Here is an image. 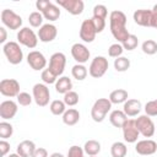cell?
<instances>
[{
  "instance_id": "obj_17",
  "label": "cell",
  "mask_w": 157,
  "mask_h": 157,
  "mask_svg": "<svg viewBox=\"0 0 157 157\" xmlns=\"http://www.w3.org/2000/svg\"><path fill=\"white\" fill-rule=\"evenodd\" d=\"M96 29H94V26L90 20H83L82 23H81V27H80V38L85 42V43H92L94 39H96Z\"/></svg>"
},
{
  "instance_id": "obj_38",
  "label": "cell",
  "mask_w": 157,
  "mask_h": 157,
  "mask_svg": "<svg viewBox=\"0 0 157 157\" xmlns=\"http://www.w3.org/2000/svg\"><path fill=\"white\" fill-rule=\"evenodd\" d=\"M108 16V9L105 5L98 4L93 7V16L92 17H97V18H102V20H107Z\"/></svg>"
},
{
  "instance_id": "obj_40",
  "label": "cell",
  "mask_w": 157,
  "mask_h": 157,
  "mask_svg": "<svg viewBox=\"0 0 157 157\" xmlns=\"http://www.w3.org/2000/svg\"><path fill=\"white\" fill-rule=\"evenodd\" d=\"M16 98H17V103L22 107H28L33 101V96H31L28 92H20V94Z\"/></svg>"
},
{
  "instance_id": "obj_13",
  "label": "cell",
  "mask_w": 157,
  "mask_h": 157,
  "mask_svg": "<svg viewBox=\"0 0 157 157\" xmlns=\"http://www.w3.org/2000/svg\"><path fill=\"white\" fill-rule=\"evenodd\" d=\"M56 5L61 6L74 16L81 15L85 9V2L82 0H56Z\"/></svg>"
},
{
  "instance_id": "obj_4",
  "label": "cell",
  "mask_w": 157,
  "mask_h": 157,
  "mask_svg": "<svg viewBox=\"0 0 157 157\" xmlns=\"http://www.w3.org/2000/svg\"><path fill=\"white\" fill-rule=\"evenodd\" d=\"M109 67V63H108V59L105 56H102V55H97L92 59L91 64H90V67H88V74L93 77V78H99L102 77L107 70Z\"/></svg>"
},
{
  "instance_id": "obj_50",
  "label": "cell",
  "mask_w": 157,
  "mask_h": 157,
  "mask_svg": "<svg viewBox=\"0 0 157 157\" xmlns=\"http://www.w3.org/2000/svg\"><path fill=\"white\" fill-rule=\"evenodd\" d=\"M7 157H21V156H20L18 153H10Z\"/></svg>"
},
{
  "instance_id": "obj_21",
  "label": "cell",
  "mask_w": 157,
  "mask_h": 157,
  "mask_svg": "<svg viewBox=\"0 0 157 157\" xmlns=\"http://www.w3.org/2000/svg\"><path fill=\"white\" fill-rule=\"evenodd\" d=\"M36 144L31 140H23L21 141L16 147V153H18L21 157H31L33 152L36 151Z\"/></svg>"
},
{
  "instance_id": "obj_32",
  "label": "cell",
  "mask_w": 157,
  "mask_h": 157,
  "mask_svg": "<svg viewBox=\"0 0 157 157\" xmlns=\"http://www.w3.org/2000/svg\"><path fill=\"white\" fill-rule=\"evenodd\" d=\"M43 20H44V17L39 11H33L28 16V22L34 28H38V27L40 28L43 26Z\"/></svg>"
},
{
  "instance_id": "obj_19",
  "label": "cell",
  "mask_w": 157,
  "mask_h": 157,
  "mask_svg": "<svg viewBox=\"0 0 157 157\" xmlns=\"http://www.w3.org/2000/svg\"><path fill=\"white\" fill-rule=\"evenodd\" d=\"M132 18L136 25L142 26V27H151V21H152V11L146 10V9H140L136 10L132 15Z\"/></svg>"
},
{
  "instance_id": "obj_37",
  "label": "cell",
  "mask_w": 157,
  "mask_h": 157,
  "mask_svg": "<svg viewBox=\"0 0 157 157\" xmlns=\"http://www.w3.org/2000/svg\"><path fill=\"white\" fill-rule=\"evenodd\" d=\"M64 103L69 107H74L78 103V94L75 92V91H70L67 93L64 94V98H63Z\"/></svg>"
},
{
  "instance_id": "obj_47",
  "label": "cell",
  "mask_w": 157,
  "mask_h": 157,
  "mask_svg": "<svg viewBox=\"0 0 157 157\" xmlns=\"http://www.w3.org/2000/svg\"><path fill=\"white\" fill-rule=\"evenodd\" d=\"M152 21H151V27H156V25H157V4L152 7Z\"/></svg>"
},
{
  "instance_id": "obj_3",
  "label": "cell",
  "mask_w": 157,
  "mask_h": 157,
  "mask_svg": "<svg viewBox=\"0 0 157 157\" xmlns=\"http://www.w3.org/2000/svg\"><path fill=\"white\" fill-rule=\"evenodd\" d=\"M2 52H4V55L6 56L7 61L12 65H17L23 60V52H22L18 42L10 40V42L5 43L2 45Z\"/></svg>"
},
{
  "instance_id": "obj_39",
  "label": "cell",
  "mask_w": 157,
  "mask_h": 157,
  "mask_svg": "<svg viewBox=\"0 0 157 157\" xmlns=\"http://www.w3.org/2000/svg\"><path fill=\"white\" fill-rule=\"evenodd\" d=\"M123 52H124V48H123V45L120 44V43H114V44H112L109 48H108V55L110 56V58H119V56H121V54H123Z\"/></svg>"
},
{
  "instance_id": "obj_46",
  "label": "cell",
  "mask_w": 157,
  "mask_h": 157,
  "mask_svg": "<svg viewBox=\"0 0 157 157\" xmlns=\"http://www.w3.org/2000/svg\"><path fill=\"white\" fill-rule=\"evenodd\" d=\"M31 157H49V155H48V151L44 147H37Z\"/></svg>"
},
{
  "instance_id": "obj_42",
  "label": "cell",
  "mask_w": 157,
  "mask_h": 157,
  "mask_svg": "<svg viewBox=\"0 0 157 157\" xmlns=\"http://www.w3.org/2000/svg\"><path fill=\"white\" fill-rule=\"evenodd\" d=\"M85 155L86 153H85V151H83L82 147H80L77 145H74V146H71L69 148L66 157H85Z\"/></svg>"
},
{
  "instance_id": "obj_7",
  "label": "cell",
  "mask_w": 157,
  "mask_h": 157,
  "mask_svg": "<svg viewBox=\"0 0 157 157\" xmlns=\"http://www.w3.org/2000/svg\"><path fill=\"white\" fill-rule=\"evenodd\" d=\"M33 101L38 107H45L50 101V91L48 85L45 83H36L32 88Z\"/></svg>"
},
{
  "instance_id": "obj_6",
  "label": "cell",
  "mask_w": 157,
  "mask_h": 157,
  "mask_svg": "<svg viewBox=\"0 0 157 157\" xmlns=\"http://www.w3.org/2000/svg\"><path fill=\"white\" fill-rule=\"evenodd\" d=\"M0 18H1V22H2L4 27H6L11 31L20 29V27L22 26V17L20 15H17L13 10L4 9L1 11Z\"/></svg>"
},
{
  "instance_id": "obj_41",
  "label": "cell",
  "mask_w": 157,
  "mask_h": 157,
  "mask_svg": "<svg viewBox=\"0 0 157 157\" xmlns=\"http://www.w3.org/2000/svg\"><path fill=\"white\" fill-rule=\"evenodd\" d=\"M145 113L148 117H157V99L148 101L145 104Z\"/></svg>"
},
{
  "instance_id": "obj_30",
  "label": "cell",
  "mask_w": 157,
  "mask_h": 157,
  "mask_svg": "<svg viewBox=\"0 0 157 157\" xmlns=\"http://www.w3.org/2000/svg\"><path fill=\"white\" fill-rule=\"evenodd\" d=\"M49 109H50L53 115H63L66 110V104L64 103V101L54 99V101H52V103L49 105Z\"/></svg>"
},
{
  "instance_id": "obj_8",
  "label": "cell",
  "mask_w": 157,
  "mask_h": 157,
  "mask_svg": "<svg viewBox=\"0 0 157 157\" xmlns=\"http://www.w3.org/2000/svg\"><path fill=\"white\" fill-rule=\"evenodd\" d=\"M38 40H39L38 36L29 27H22L17 32V42L26 48H29V49L36 48L38 44Z\"/></svg>"
},
{
  "instance_id": "obj_51",
  "label": "cell",
  "mask_w": 157,
  "mask_h": 157,
  "mask_svg": "<svg viewBox=\"0 0 157 157\" xmlns=\"http://www.w3.org/2000/svg\"><path fill=\"white\" fill-rule=\"evenodd\" d=\"M88 157H97V156H88Z\"/></svg>"
},
{
  "instance_id": "obj_12",
  "label": "cell",
  "mask_w": 157,
  "mask_h": 157,
  "mask_svg": "<svg viewBox=\"0 0 157 157\" xmlns=\"http://www.w3.org/2000/svg\"><path fill=\"white\" fill-rule=\"evenodd\" d=\"M123 137H124V141L128 142V144H134V142H137V137L140 135L137 128H136V124H135V119H128L123 128Z\"/></svg>"
},
{
  "instance_id": "obj_15",
  "label": "cell",
  "mask_w": 157,
  "mask_h": 157,
  "mask_svg": "<svg viewBox=\"0 0 157 157\" xmlns=\"http://www.w3.org/2000/svg\"><path fill=\"white\" fill-rule=\"evenodd\" d=\"M18 110V103L12 99H6L0 103V118L2 120H9L15 118Z\"/></svg>"
},
{
  "instance_id": "obj_34",
  "label": "cell",
  "mask_w": 157,
  "mask_h": 157,
  "mask_svg": "<svg viewBox=\"0 0 157 157\" xmlns=\"http://www.w3.org/2000/svg\"><path fill=\"white\" fill-rule=\"evenodd\" d=\"M141 49L147 55H153L157 53V42L153 39H146L141 44Z\"/></svg>"
},
{
  "instance_id": "obj_28",
  "label": "cell",
  "mask_w": 157,
  "mask_h": 157,
  "mask_svg": "<svg viewBox=\"0 0 157 157\" xmlns=\"http://www.w3.org/2000/svg\"><path fill=\"white\" fill-rule=\"evenodd\" d=\"M83 151L88 156H97L101 152V144L97 140H88L83 145Z\"/></svg>"
},
{
  "instance_id": "obj_26",
  "label": "cell",
  "mask_w": 157,
  "mask_h": 157,
  "mask_svg": "<svg viewBox=\"0 0 157 157\" xmlns=\"http://www.w3.org/2000/svg\"><path fill=\"white\" fill-rule=\"evenodd\" d=\"M129 98V94H128V91L124 90V88H117L114 91L110 92L109 94V101L112 104H120V103H125Z\"/></svg>"
},
{
  "instance_id": "obj_10",
  "label": "cell",
  "mask_w": 157,
  "mask_h": 157,
  "mask_svg": "<svg viewBox=\"0 0 157 157\" xmlns=\"http://www.w3.org/2000/svg\"><path fill=\"white\" fill-rule=\"evenodd\" d=\"M0 93L5 97L13 98L20 94V83L15 78H2L0 81Z\"/></svg>"
},
{
  "instance_id": "obj_29",
  "label": "cell",
  "mask_w": 157,
  "mask_h": 157,
  "mask_svg": "<svg viewBox=\"0 0 157 157\" xmlns=\"http://www.w3.org/2000/svg\"><path fill=\"white\" fill-rule=\"evenodd\" d=\"M71 75L75 80L77 81H82L87 77L88 75V70L87 67L83 65V64H75L72 67H71Z\"/></svg>"
},
{
  "instance_id": "obj_11",
  "label": "cell",
  "mask_w": 157,
  "mask_h": 157,
  "mask_svg": "<svg viewBox=\"0 0 157 157\" xmlns=\"http://www.w3.org/2000/svg\"><path fill=\"white\" fill-rule=\"evenodd\" d=\"M27 64L34 71H39V70L43 71L47 66V58L39 50H31L27 54Z\"/></svg>"
},
{
  "instance_id": "obj_2",
  "label": "cell",
  "mask_w": 157,
  "mask_h": 157,
  "mask_svg": "<svg viewBox=\"0 0 157 157\" xmlns=\"http://www.w3.org/2000/svg\"><path fill=\"white\" fill-rule=\"evenodd\" d=\"M112 109V103L108 98H98L91 108V118L96 123H102Z\"/></svg>"
},
{
  "instance_id": "obj_43",
  "label": "cell",
  "mask_w": 157,
  "mask_h": 157,
  "mask_svg": "<svg viewBox=\"0 0 157 157\" xmlns=\"http://www.w3.org/2000/svg\"><path fill=\"white\" fill-rule=\"evenodd\" d=\"M93 26H94V29L97 33H101L103 32V29L105 28V20H102V18H97V17H92L91 18Z\"/></svg>"
},
{
  "instance_id": "obj_18",
  "label": "cell",
  "mask_w": 157,
  "mask_h": 157,
  "mask_svg": "<svg viewBox=\"0 0 157 157\" xmlns=\"http://www.w3.org/2000/svg\"><path fill=\"white\" fill-rule=\"evenodd\" d=\"M135 151L136 153L141 156H150L156 153L157 151V142L151 140V139H144L136 142L135 145Z\"/></svg>"
},
{
  "instance_id": "obj_36",
  "label": "cell",
  "mask_w": 157,
  "mask_h": 157,
  "mask_svg": "<svg viewBox=\"0 0 157 157\" xmlns=\"http://www.w3.org/2000/svg\"><path fill=\"white\" fill-rule=\"evenodd\" d=\"M137 44H139V38H137L135 34H131V33H130V36L128 37V39H126L121 45H123L124 50L131 52V50H134V49L137 47Z\"/></svg>"
},
{
  "instance_id": "obj_33",
  "label": "cell",
  "mask_w": 157,
  "mask_h": 157,
  "mask_svg": "<svg viewBox=\"0 0 157 157\" xmlns=\"http://www.w3.org/2000/svg\"><path fill=\"white\" fill-rule=\"evenodd\" d=\"M13 134V126L7 123L6 120H2L0 123V137L1 140H6L9 137H11Z\"/></svg>"
},
{
  "instance_id": "obj_5",
  "label": "cell",
  "mask_w": 157,
  "mask_h": 157,
  "mask_svg": "<svg viewBox=\"0 0 157 157\" xmlns=\"http://www.w3.org/2000/svg\"><path fill=\"white\" fill-rule=\"evenodd\" d=\"M135 124H136V128L140 132V135H142L144 137H152L156 132V126H155V123L153 120L151 119V117L144 114V115H139L136 119H135Z\"/></svg>"
},
{
  "instance_id": "obj_27",
  "label": "cell",
  "mask_w": 157,
  "mask_h": 157,
  "mask_svg": "<svg viewBox=\"0 0 157 157\" xmlns=\"http://www.w3.org/2000/svg\"><path fill=\"white\" fill-rule=\"evenodd\" d=\"M128 147L121 141H115L110 146V155L112 157H126Z\"/></svg>"
},
{
  "instance_id": "obj_31",
  "label": "cell",
  "mask_w": 157,
  "mask_h": 157,
  "mask_svg": "<svg viewBox=\"0 0 157 157\" xmlns=\"http://www.w3.org/2000/svg\"><path fill=\"white\" fill-rule=\"evenodd\" d=\"M113 65H114V69L118 72H124L130 67V60L121 55V56L114 59V64Z\"/></svg>"
},
{
  "instance_id": "obj_25",
  "label": "cell",
  "mask_w": 157,
  "mask_h": 157,
  "mask_svg": "<svg viewBox=\"0 0 157 157\" xmlns=\"http://www.w3.org/2000/svg\"><path fill=\"white\" fill-rule=\"evenodd\" d=\"M40 13H42L43 17H44L45 20H48L49 22H54V21L59 20V17H60V6H58L56 4L50 2V4L48 5V7H47L44 11H42Z\"/></svg>"
},
{
  "instance_id": "obj_16",
  "label": "cell",
  "mask_w": 157,
  "mask_h": 157,
  "mask_svg": "<svg viewBox=\"0 0 157 157\" xmlns=\"http://www.w3.org/2000/svg\"><path fill=\"white\" fill-rule=\"evenodd\" d=\"M38 39L43 43H49L53 42L56 36H58V28L53 23H44L39 29H38Z\"/></svg>"
},
{
  "instance_id": "obj_9",
  "label": "cell",
  "mask_w": 157,
  "mask_h": 157,
  "mask_svg": "<svg viewBox=\"0 0 157 157\" xmlns=\"http://www.w3.org/2000/svg\"><path fill=\"white\" fill-rule=\"evenodd\" d=\"M65 65H66V56L61 52H56V53L52 54V56L49 58L48 69L58 77H60L63 75V72L65 70Z\"/></svg>"
},
{
  "instance_id": "obj_52",
  "label": "cell",
  "mask_w": 157,
  "mask_h": 157,
  "mask_svg": "<svg viewBox=\"0 0 157 157\" xmlns=\"http://www.w3.org/2000/svg\"><path fill=\"white\" fill-rule=\"evenodd\" d=\"M155 28H156V29H157V25H156V27H155Z\"/></svg>"
},
{
  "instance_id": "obj_35",
  "label": "cell",
  "mask_w": 157,
  "mask_h": 157,
  "mask_svg": "<svg viewBox=\"0 0 157 157\" xmlns=\"http://www.w3.org/2000/svg\"><path fill=\"white\" fill-rule=\"evenodd\" d=\"M40 78H42L43 83H45V85H52V83L55 85V82H56V80H58V76L54 75V74L47 67V69H44V70L42 71Z\"/></svg>"
},
{
  "instance_id": "obj_20",
  "label": "cell",
  "mask_w": 157,
  "mask_h": 157,
  "mask_svg": "<svg viewBox=\"0 0 157 157\" xmlns=\"http://www.w3.org/2000/svg\"><path fill=\"white\" fill-rule=\"evenodd\" d=\"M142 109V104L139 99H135V98H131V99H128L124 105H123V112L128 115V117H136L140 114Z\"/></svg>"
},
{
  "instance_id": "obj_22",
  "label": "cell",
  "mask_w": 157,
  "mask_h": 157,
  "mask_svg": "<svg viewBox=\"0 0 157 157\" xmlns=\"http://www.w3.org/2000/svg\"><path fill=\"white\" fill-rule=\"evenodd\" d=\"M63 118V123L67 126H74L78 123L80 120V112L75 108H69L65 110V113L61 115Z\"/></svg>"
},
{
  "instance_id": "obj_48",
  "label": "cell",
  "mask_w": 157,
  "mask_h": 157,
  "mask_svg": "<svg viewBox=\"0 0 157 157\" xmlns=\"http://www.w3.org/2000/svg\"><path fill=\"white\" fill-rule=\"evenodd\" d=\"M6 39H7V32H6V28L2 26V27H0V43H2V44L7 43Z\"/></svg>"
},
{
  "instance_id": "obj_23",
  "label": "cell",
  "mask_w": 157,
  "mask_h": 157,
  "mask_svg": "<svg viewBox=\"0 0 157 157\" xmlns=\"http://www.w3.org/2000/svg\"><path fill=\"white\" fill-rule=\"evenodd\" d=\"M128 115L120 110V109H115V110H112L110 114H109V121L110 124L114 126V128H123L124 123L128 120Z\"/></svg>"
},
{
  "instance_id": "obj_1",
  "label": "cell",
  "mask_w": 157,
  "mask_h": 157,
  "mask_svg": "<svg viewBox=\"0 0 157 157\" xmlns=\"http://www.w3.org/2000/svg\"><path fill=\"white\" fill-rule=\"evenodd\" d=\"M109 28H110V33L114 37V39H117L118 43L120 44H123L130 36L129 31L126 29V16L123 11L114 10L110 12Z\"/></svg>"
},
{
  "instance_id": "obj_14",
  "label": "cell",
  "mask_w": 157,
  "mask_h": 157,
  "mask_svg": "<svg viewBox=\"0 0 157 157\" xmlns=\"http://www.w3.org/2000/svg\"><path fill=\"white\" fill-rule=\"evenodd\" d=\"M71 55L77 64H85L91 56V52L82 43H75L71 47Z\"/></svg>"
},
{
  "instance_id": "obj_24",
  "label": "cell",
  "mask_w": 157,
  "mask_h": 157,
  "mask_svg": "<svg viewBox=\"0 0 157 157\" xmlns=\"http://www.w3.org/2000/svg\"><path fill=\"white\" fill-rule=\"evenodd\" d=\"M55 91L60 94H65L72 91V81L67 76H60L55 82Z\"/></svg>"
},
{
  "instance_id": "obj_45",
  "label": "cell",
  "mask_w": 157,
  "mask_h": 157,
  "mask_svg": "<svg viewBox=\"0 0 157 157\" xmlns=\"http://www.w3.org/2000/svg\"><path fill=\"white\" fill-rule=\"evenodd\" d=\"M50 2H52L50 0H37L36 1V7H37V10H39V12H42L48 7V5Z\"/></svg>"
},
{
  "instance_id": "obj_44",
  "label": "cell",
  "mask_w": 157,
  "mask_h": 157,
  "mask_svg": "<svg viewBox=\"0 0 157 157\" xmlns=\"http://www.w3.org/2000/svg\"><path fill=\"white\" fill-rule=\"evenodd\" d=\"M10 152V142L6 140H0V153L2 157H5Z\"/></svg>"
},
{
  "instance_id": "obj_49",
  "label": "cell",
  "mask_w": 157,
  "mask_h": 157,
  "mask_svg": "<svg viewBox=\"0 0 157 157\" xmlns=\"http://www.w3.org/2000/svg\"><path fill=\"white\" fill-rule=\"evenodd\" d=\"M49 157H64V155L60 153V152H54V153H52Z\"/></svg>"
}]
</instances>
